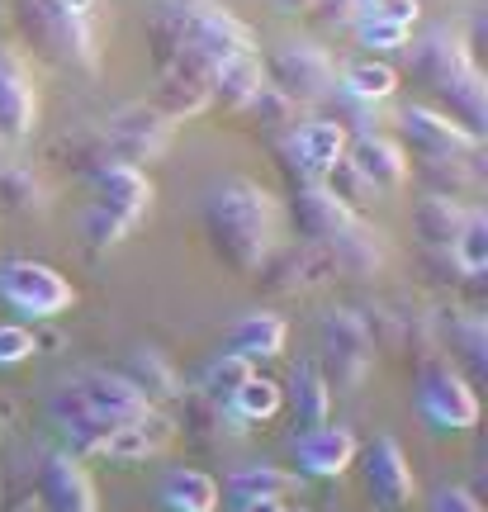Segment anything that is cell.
<instances>
[{
    "instance_id": "obj_23",
    "label": "cell",
    "mask_w": 488,
    "mask_h": 512,
    "mask_svg": "<svg viewBox=\"0 0 488 512\" xmlns=\"http://www.w3.org/2000/svg\"><path fill=\"white\" fill-rule=\"evenodd\" d=\"M417 15H422V5H417V0H370L365 10H356L351 34H356L361 48L389 53V48H403V43H408Z\"/></svg>"
},
{
    "instance_id": "obj_19",
    "label": "cell",
    "mask_w": 488,
    "mask_h": 512,
    "mask_svg": "<svg viewBox=\"0 0 488 512\" xmlns=\"http://www.w3.org/2000/svg\"><path fill=\"white\" fill-rule=\"evenodd\" d=\"M91 204L114 214L119 223H128V228H138L147 219V209H152V181H147L143 166H100L91 176Z\"/></svg>"
},
{
    "instance_id": "obj_9",
    "label": "cell",
    "mask_w": 488,
    "mask_h": 512,
    "mask_svg": "<svg viewBox=\"0 0 488 512\" xmlns=\"http://www.w3.org/2000/svg\"><path fill=\"white\" fill-rule=\"evenodd\" d=\"M100 138H105L109 157L124 166H138V162H157L166 147H171V138H176V124L166 119V114H157L147 100H138V105H124V110H114L100 124Z\"/></svg>"
},
{
    "instance_id": "obj_26",
    "label": "cell",
    "mask_w": 488,
    "mask_h": 512,
    "mask_svg": "<svg viewBox=\"0 0 488 512\" xmlns=\"http://www.w3.org/2000/svg\"><path fill=\"white\" fill-rule=\"evenodd\" d=\"M470 209L474 204L446 200V195H422L413 204V233L422 242V252H451L465 219H470Z\"/></svg>"
},
{
    "instance_id": "obj_37",
    "label": "cell",
    "mask_w": 488,
    "mask_h": 512,
    "mask_svg": "<svg viewBox=\"0 0 488 512\" xmlns=\"http://www.w3.org/2000/svg\"><path fill=\"white\" fill-rule=\"evenodd\" d=\"M256 375V366L252 361H242V356H233V351H218V356H209L204 361V370H199V394H209V399H218V403H228L242 389V384Z\"/></svg>"
},
{
    "instance_id": "obj_4",
    "label": "cell",
    "mask_w": 488,
    "mask_h": 512,
    "mask_svg": "<svg viewBox=\"0 0 488 512\" xmlns=\"http://www.w3.org/2000/svg\"><path fill=\"white\" fill-rule=\"evenodd\" d=\"M19 34L34 43V53L53 67L91 72L95 67V34L91 10L76 0H10Z\"/></svg>"
},
{
    "instance_id": "obj_31",
    "label": "cell",
    "mask_w": 488,
    "mask_h": 512,
    "mask_svg": "<svg viewBox=\"0 0 488 512\" xmlns=\"http://www.w3.org/2000/svg\"><path fill=\"white\" fill-rule=\"evenodd\" d=\"M299 484L304 479L294 475V470H280V465H242V470H233L228 475V484H223V494L233 498V503H247V498H285L299 494Z\"/></svg>"
},
{
    "instance_id": "obj_5",
    "label": "cell",
    "mask_w": 488,
    "mask_h": 512,
    "mask_svg": "<svg viewBox=\"0 0 488 512\" xmlns=\"http://www.w3.org/2000/svg\"><path fill=\"white\" fill-rule=\"evenodd\" d=\"M0 304L15 309L19 318H29V323H53L76 304V290L48 261L10 256V261H0Z\"/></svg>"
},
{
    "instance_id": "obj_18",
    "label": "cell",
    "mask_w": 488,
    "mask_h": 512,
    "mask_svg": "<svg viewBox=\"0 0 488 512\" xmlns=\"http://www.w3.org/2000/svg\"><path fill=\"white\" fill-rule=\"evenodd\" d=\"M38 124L34 76L15 48L0 43V143H24Z\"/></svg>"
},
{
    "instance_id": "obj_36",
    "label": "cell",
    "mask_w": 488,
    "mask_h": 512,
    "mask_svg": "<svg viewBox=\"0 0 488 512\" xmlns=\"http://www.w3.org/2000/svg\"><path fill=\"white\" fill-rule=\"evenodd\" d=\"M446 337H451V351L465 361V380H484V370H488V328H484V318L479 313H460V318H451V328H446Z\"/></svg>"
},
{
    "instance_id": "obj_39",
    "label": "cell",
    "mask_w": 488,
    "mask_h": 512,
    "mask_svg": "<svg viewBox=\"0 0 488 512\" xmlns=\"http://www.w3.org/2000/svg\"><path fill=\"white\" fill-rule=\"evenodd\" d=\"M451 256L460 261V271H488V219L484 209H470V219H465V228H460V238H455Z\"/></svg>"
},
{
    "instance_id": "obj_48",
    "label": "cell",
    "mask_w": 488,
    "mask_h": 512,
    "mask_svg": "<svg viewBox=\"0 0 488 512\" xmlns=\"http://www.w3.org/2000/svg\"><path fill=\"white\" fill-rule=\"evenodd\" d=\"M0 162H5V143H0Z\"/></svg>"
},
{
    "instance_id": "obj_22",
    "label": "cell",
    "mask_w": 488,
    "mask_h": 512,
    "mask_svg": "<svg viewBox=\"0 0 488 512\" xmlns=\"http://www.w3.org/2000/svg\"><path fill=\"white\" fill-rule=\"evenodd\" d=\"M171 441H176V422H171V413H162V408H147L143 418L119 422V427L109 432L100 460H109V465H143V460L162 456Z\"/></svg>"
},
{
    "instance_id": "obj_3",
    "label": "cell",
    "mask_w": 488,
    "mask_h": 512,
    "mask_svg": "<svg viewBox=\"0 0 488 512\" xmlns=\"http://www.w3.org/2000/svg\"><path fill=\"white\" fill-rule=\"evenodd\" d=\"M408 76L417 86H427L432 100L441 105L436 114H446L451 124H460L470 138H484L488 128V81L479 72L474 53L465 48L460 29H427L408 48Z\"/></svg>"
},
{
    "instance_id": "obj_16",
    "label": "cell",
    "mask_w": 488,
    "mask_h": 512,
    "mask_svg": "<svg viewBox=\"0 0 488 512\" xmlns=\"http://www.w3.org/2000/svg\"><path fill=\"white\" fill-rule=\"evenodd\" d=\"M38 512H95V484L86 465L67 451H43L34 470Z\"/></svg>"
},
{
    "instance_id": "obj_33",
    "label": "cell",
    "mask_w": 488,
    "mask_h": 512,
    "mask_svg": "<svg viewBox=\"0 0 488 512\" xmlns=\"http://www.w3.org/2000/svg\"><path fill=\"white\" fill-rule=\"evenodd\" d=\"M398 86V72L389 67V62H380V57H361V62H346L342 72H337V91L351 95V100H361V105H380V100H389Z\"/></svg>"
},
{
    "instance_id": "obj_42",
    "label": "cell",
    "mask_w": 488,
    "mask_h": 512,
    "mask_svg": "<svg viewBox=\"0 0 488 512\" xmlns=\"http://www.w3.org/2000/svg\"><path fill=\"white\" fill-rule=\"evenodd\" d=\"M34 351H38V332L34 328H24V323H0V370L29 361Z\"/></svg>"
},
{
    "instance_id": "obj_8",
    "label": "cell",
    "mask_w": 488,
    "mask_h": 512,
    "mask_svg": "<svg viewBox=\"0 0 488 512\" xmlns=\"http://www.w3.org/2000/svg\"><path fill=\"white\" fill-rule=\"evenodd\" d=\"M266 81L280 95H290L294 105H323L337 91V62L318 43H285L266 62Z\"/></svg>"
},
{
    "instance_id": "obj_41",
    "label": "cell",
    "mask_w": 488,
    "mask_h": 512,
    "mask_svg": "<svg viewBox=\"0 0 488 512\" xmlns=\"http://www.w3.org/2000/svg\"><path fill=\"white\" fill-rule=\"evenodd\" d=\"M327 190H332V195H337V200L346 204V209H351V214H356V209H361L365 200H375V190H370V185L361 181V176H356V171H351V166H346V157L337 166H332V171H327Z\"/></svg>"
},
{
    "instance_id": "obj_43",
    "label": "cell",
    "mask_w": 488,
    "mask_h": 512,
    "mask_svg": "<svg viewBox=\"0 0 488 512\" xmlns=\"http://www.w3.org/2000/svg\"><path fill=\"white\" fill-rule=\"evenodd\" d=\"M432 512H484V508H479V498L470 489H436Z\"/></svg>"
},
{
    "instance_id": "obj_45",
    "label": "cell",
    "mask_w": 488,
    "mask_h": 512,
    "mask_svg": "<svg viewBox=\"0 0 488 512\" xmlns=\"http://www.w3.org/2000/svg\"><path fill=\"white\" fill-rule=\"evenodd\" d=\"M275 10H280V15H304L308 5H313V0H271Z\"/></svg>"
},
{
    "instance_id": "obj_10",
    "label": "cell",
    "mask_w": 488,
    "mask_h": 512,
    "mask_svg": "<svg viewBox=\"0 0 488 512\" xmlns=\"http://www.w3.org/2000/svg\"><path fill=\"white\" fill-rule=\"evenodd\" d=\"M67 399L76 403V408H86L91 418L109 422V427H119V422H133L143 418L152 403L133 389V384L119 375V370H105V366H86L76 370V375H67V380L57 384Z\"/></svg>"
},
{
    "instance_id": "obj_21",
    "label": "cell",
    "mask_w": 488,
    "mask_h": 512,
    "mask_svg": "<svg viewBox=\"0 0 488 512\" xmlns=\"http://www.w3.org/2000/svg\"><path fill=\"white\" fill-rule=\"evenodd\" d=\"M351 219H356V214H351L327 185H294L290 190V228L299 242L327 247Z\"/></svg>"
},
{
    "instance_id": "obj_12",
    "label": "cell",
    "mask_w": 488,
    "mask_h": 512,
    "mask_svg": "<svg viewBox=\"0 0 488 512\" xmlns=\"http://www.w3.org/2000/svg\"><path fill=\"white\" fill-rule=\"evenodd\" d=\"M332 256L327 247H313V242H280L261 266H256V280L266 294H280V299H294V294H308L332 280Z\"/></svg>"
},
{
    "instance_id": "obj_17",
    "label": "cell",
    "mask_w": 488,
    "mask_h": 512,
    "mask_svg": "<svg viewBox=\"0 0 488 512\" xmlns=\"http://www.w3.org/2000/svg\"><path fill=\"white\" fill-rule=\"evenodd\" d=\"M356 432L342 422H323L294 437V475L299 479H342L356 465Z\"/></svg>"
},
{
    "instance_id": "obj_49",
    "label": "cell",
    "mask_w": 488,
    "mask_h": 512,
    "mask_svg": "<svg viewBox=\"0 0 488 512\" xmlns=\"http://www.w3.org/2000/svg\"><path fill=\"white\" fill-rule=\"evenodd\" d=\"M299 512H304V508H299Z\"/></svg>"
},
{
    "instance_id": "obj_29",
    "label": "cell",
    "mask_w": 488,
    "mask_h": 512,
    "mask_svg": "<svg viewBox=\"0 0 488 512\" xmlns=\"http://www.w3.org/2000/svg\"><path fill=\"white\" fill-rule=\"evenodd\" d=\"M266 86V62L256 53H237V57H223L209 76V100L223 105V110H242L256 91Z\"/></svg>"
},
{
    "instance_id": "obj_14",
    "label": "cell",
    "mask_w": 488,
    "mask_h": 512,
    "mask_svg": "<svg viewBox=\"0 0 488 512\" xmlns=\"http://www.w3.org/2000/svg\"><path fill=\"white\" fill-rule=\"evenodd\" d=\"M209 76H214V67L209 62H199V57L181 53L171 57L162 72H157V91H152V110L166 114L171 124H181V119H195V114H204L214 100H209Z\"/></svg>"
},
{
    "instance_id": "obj_25",
    "label": "cell",
    "mask_w": 488,
    "mask_h": 512,
    "mask_svg": "<svg viewBox=\"0 0 488 512\" xmlns=\"http://www.w3.org/2000/svg\"><path fill=\"white\" fill-rule=\"evenodd\" d=\"M285 342H290V328H285V318L271 309H252L242 313L233 323V332H228V347L233 356H242V361H275V356H285Z\"/></svg>"
},
{
    "instance_id": "obj_7",
    "label": "cell",
    "mask_w": 488,
    "mask_h": 512,
    "mask_svg": "<svg viewBox=\"0 0 488 512\" xmlns=\"http://www.w3.org/2000/svg\"><path fill=\"white\" fill-rule=\"evenodd\" d=\"M417 413L432 432H465L479 422V399H474V384L451 366V361H422L417 366V384H413Z\"/></svg>"
},
{
    "instance_id": "obj_40",
    "label": "cell",
    "mask_w": 488,
    "mask_h": 512,
    "mask_svg": "<svg viewBox=\"0 0 488 512\" xmlns=\"http://www.w3.org/2000/svg\"><path fill=\"white\" fill-rule=\"evenodd\" d=\"M128 233H133L128 223H119L114 214H105V209H95V204L86 209V214H81V247H86L91 256L109 252V247H119V242H124Z\"/></svg>"
},
{
    "instance_id": "obj_20",
    "label": "cell",
    "mask_w": 488,
    "mask_h": 512,
    "mask_svg": "<svg viewBox=\"0 0 488 512\" xmlns=\"http://www.w3.org/2000/svg\"><path fill=\"white\" fill-rule=\"evenodd\" d=\"M181 403V413H176V437H185L195 451H223L228 441H237L247 427L228 413V403L209 399V394H199V389H181L176 394Z\"/></svg>"
},
{
    "instance_id": "obj_1",
    "label": "cell",
    "mask_w": 488,
    "mask_h": 512,
    "mask_svg": "<svg viewBox=\"0 0 488 512\" xmlns=\"http://www.w3.org/2000/svg\"><path fill=\"white\" fill-rule=\"evenodd\" d=\"M199 219L218 261L237 275H256V266L280 247V204L266 185L247 176H223L209 185Z\"/></svg>"
},
{
    "instance_id": "obj_11",
    "label": "cell",
    "mask_w": 488,
    "mask_h": 512,
    "mask_svg": "<svg viewBox=\"0 0 488 512\" xmlns=\"http://www.w3.org/2000/svg\"><path fill=\"white\" fill-rule=\"evenodd\" d=\"M346 143H351V138H346L332 119H304V124L280 143V166H285L290 185H323L327 171L346 157Z\"/></svg>"
},
{
    "instance_id": "obj_32",
    "label": "cell",
    "mask_w": 488,
    "mask_h": 512,
    "mask_svg": "<svg viewBox=\"0 0 488 512\" xmlns=\"http://www.w3.org/2000/svg\"><path fill=\"white\" fill-rule=\"evenodd\" d=\"M162 512H218V484L204 470H171L157 489Z\"/></svg>"
},
{
    "instance_id": "obj_35",
    "label": "cell",
    "mask_w": 488,
    "mask_h": 512,
    "mask_svg": "<svg viewBox=\"0 0 488 512\" xmlns=\"http://www.w3.org/2000/svg\"><path fill=\"white\" fill-rule=\"evenodd\" d=\"M237 114H247L252 128L256 133H266V138H290L294 128H299V105H294L290 95L275 91L271 81H266V86H261V91H256Z\"/></svg>"
},
{
    "instance_id": "obj_2",
    "label": "cell",
    "mask_w": 488,
    "mask_h": 512,
    "mask_svg": "<svg viewBox=\"0 0 488 512\" xmlns=\"http://www.w3.org/2000/svg\"><path fill=\"white\" fill-rule=\"evenodd\" d=\"M147 48H152V67L157 72L181 53L218 67L223 57L256 53V34L218 0H152Z\"/></svg>"
},
{
    "instance_id": "obj_30",
    "label": "cell",
    "mask_w": 488,
    "mask_h": 512,
    "mask_svg": "<svg viewBox=\"0 0 488 512\" xmlns=\"http://www.w3.org/2000/svg\"><path fill=\"white\" fill-rule=\"evenodd\" d=\"M290 408L294 427H323L332 422V389H327L318 361H294L290 366Z\"/></svg>"
},
{
    "instance_id": "obj_13",
    "label": "cell",
    "mask_w": 488,
    "mask_h": 512,
    "mask_svg": "<svg viewBox=\"0 0 488 512\" xmlns=\"http://www.w3.org/2000/svg\"><path fill=\"white\" fill-rule=\"evenodd\" d=\"M356 465H361L365 494L375 498V508L403 512L413 503V494H417L413 465H408V456H403V446H398L394 437H375L370 446H361V451H356Z\"/></svg>"
},
{
    "instance_id": "obj_47",
    "label": "cell",
    "mask_w": 488,
    "mask_h": 512,
    "mask_svg": "<svg viewBox=\"0 0 488 512\" xmlns=\"http://www.w3.org/2000/svg\"><path fill=\"white\" fill-rule=\"evenodd\" d=\"M76 5H86V10H91V0H76Z\"/></svg>"
},
{
    "instance_id": "obj_24",
    "label": "cell",
    "mask_w": 488,
    "mask_h": 512,
    "mask_svg": "<svg viewBox=\"0 0 488 512\" xmlns=\"http://www.w3.org/2000/svg\"><path fill=\"white\" fill-rule=\"evenodd\" d=\"M346 166H351L375 195H380V190H398V185L408 181V152H403L394 138H384V133L351 138V143H346Z\"/></svg>"
},
{
    "instance_id": "obj_27",
    "label": "cell",
    "mask_w": 488,
    "mask_h": 512,
    "mask_svg": "<svg viewBox=\"0 0 488 512\" xmlns=\"http://www.w3.org/2000/svg\"><path fill=\"white\" fill-rule=\"evenodd\" d=\"M327 256H332V271L351 275V280H365V275H375L384 266V242H380V233L356 214L337 238L327 242Z\"/></svg>"
},
{
    "instance_id": "obj_44",
    "label": "cell",
    "mask_w": 488,
    "mask_h": 512,
    "mask_svg": "<svg viewBox=\"0 0 488 512\" xmlns=\"http://www.w3.org/2000/svg\"><path fill=\"white\" fill-rule=\"evenodd\" d=\"M233 512H290L280 498H247V503H233Z\"/></svg>"
},
{
    "instance_id": "obj_46",
    "label": "cell",
    "mask_w": 488,
    "mask_h": 512,
    "mask_svg": "<svg viewBox=\"0 0 488 512\" xmlns=\"http://www.w3.org/2000/svg\"><path fill=\"white\" fill-rule=\"evenodd\" d=\"M351 5H356V10H365V5H370V0H351Z\"/></svg>"
},
{
    "instance_id": "obj_6",
    "label": "cell",
    "mask_w": 488,
    "mask_h": 512,
    "mask_svg": "<svg viewBox=\"0 0 488 512\" xmlns=\"http://www.w3.org/2000/svg\"><path fill=\"white\" fill-rule=\"evenodd\" d=\"M318 370H323L327 389L337 384L342 394H356L375 366V342L365 332L361 313L356 309H327L318 323Z\"/></svg>"
},
{
    "instance_id": "obj_28",
    "label": "cell",
    "mask_w": 488,
    "mask_h": 512,
    "mask_svg": "<svg viewBox=\"0 0 488 512\" xmlns=\"http://www.w3.org/2000/svg\"><path fill=\"white\" fill-rule=\"evenodd\" d=\"M119 375H124L138 394H143L152 408H162V403H176V394H181V375H176V366L166 361L157 347H133L124 356V366H119Z\"/></svg>"
},
{
    "instance_id": "obj_15",
    "label": "cell",
    "mask_w": 488,
    "mask_h": 512,
    "mask_svg": "<svg viewBox=\"0 0 488 512\" xmlns=\"http://www.w3.org/2000/svg\"><path fill=\"white\" fill-rule=\"evenodd\" d=\"M403 152H413L417 162L427 157H465V152H479L484 138H470L460 124H451L446 114L427 110V105H408L398 114V138H394Z\"/></svg>"
},
{
    "instance_id": "obj_34",
    "label": "cell",
    "mask_w": 488,
    "mask_h": 512,
    "mask_svg": "<svg viewBox=\"0 0 488 512\" xmlns=\"http://www.w3.org/2000/svg\"><path fill=\"white\" fill-rule=\"evenodd\" d=\"M48 209L43 181H38L29 166L19 162H0V214L5 219H34Z\"/></svg>"
},
{
    "instance_id": "obj_38",
    "label": "cell",
    "mask_w": 488,
    "mask_h": 512,
    "mask_svg": "<svg viewBox=\"0 0 488 512\" xmlns=\"http://www.w3.org/2000/svg\"><path fill=\"white\" fill-rule=\"evenodd\" d=\"M280 403H285V389L266 375H252V380L237 389L233 399H228V413H233L242 427H252V422H266L280 413Z\"/></svg>"
}]
</instances>
